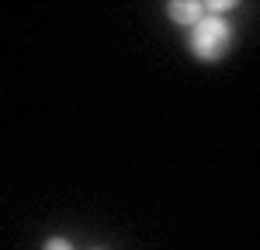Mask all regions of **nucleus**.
Instances as JSON below:
<instances>
[{"label": "nucleus", "mask_w": 260, "mask_h": 250, "mask_svg": "<svg viewBox=\"0 0 260 250\" xmlns=\"http://www.w3.org/2000/svg\"><path fill=\"white\" fill-rule=\"evenodd\" d=\"M229 45H233V32H229V24L222 18H212V14H208V18L198 21L194 32H191V52H194L198 59L215 63L229 52Z\"/></svg>", "instance_id": "f257e3e1"}, {"label": "nucleus", "mask_w": 260, "mask_h": 250, "mask_svg": "<svg viewBox=\"0 0 260 250\" xmlns=\"http://www.w3.org/2000/svg\"><path fill=\"white\" fill-rule=\"evenodd\" d=\"M42 250H73V243H70L66 236H52V240H49Z\"/></svg>", "instance_id": "7ed1b4c3"}, {"label": "nucleus", "mask_w": 260, "mask_h": 250, "mask_svg": "<svg viewBox=\"0 0 260 250\" xmlns=\"http://www.w3.org/2000/svg\"><path fill=\"white\" fill-rule=\"evenodd\" d=\"M167 14H170V21H177V24H198V21H205V4H198V0H174V4H167Z\"/></svg>", "instance_id": "f03ea898"}]
</instances>
